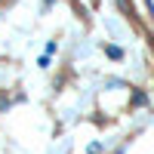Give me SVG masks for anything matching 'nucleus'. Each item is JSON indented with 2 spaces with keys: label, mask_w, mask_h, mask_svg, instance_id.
<instances>
[{
  "label": "nucleus",
  "mask_w": 154,
  "mask_h": 154,
  "mask_svg": "<svg viewBox=\"0 0 154 154\" xmlns=\"http://www.w3.org/2000/svg\"><path fill=\"white\" fill-rule=\"evenodd\" d=\"M46 3H49V0H46Z\"/></svg>",
  "instance_id": "f257e3e1"
}]
</instances>
